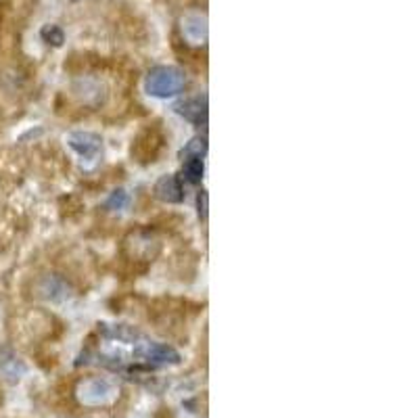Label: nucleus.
Here are the masks:
<instances>
[{
	"label": "nucleus",
	"mask_w": 418,
	"mask_h": 418,
	"mask_svg": "<svg viewBox=\"0 0 418 418\" xmlns=\"http://www.w3.org/2000/svg\"><path fill=\"white\" fill-rule=\"evenodd\" d=\"M186 86V76L178 67L159 65L153 67L145 78V90L155 98H172Z\"/></svg>",
	"instance_id": "f257e3e1"
},
{
	"label": "nucleus",
	"mask_w": 418,
	"mask_h": 418,
	"mask_svg": "<svg viewBox=\"0 0 418 418\" xmlns=\"http://www.w3.org/2000/svg\"><path fill=\"white\" fill-rule=\"evenodd\" d=\"M120 389L113 381L105 379V377H90L84 379L78 389L76 395L80 399V404L88 406V408H101V406H109L118 399Z\"/></svg>",
	"instance_id": "f03ea898"
},
{
	"label": "nucleus",
	"mask_w": 418,
	"mask_h": 418,
	"mask_svg": "<svg viewBox=\"0 0 418 418\" xmlns=\"http://www.w3.org/2000/svg\"><path fill=\"white\" fill-rule=\"evenodd\" d=\"M134 358L145 360L147 364H153V366H165V364L176 366L182 360L174 347H170L165 343H155V341L134 343Z\"/></svg>",
	"instance_id": "7ed1b4c3"
},
{
	"label": "nucleus",
	"mask_w": 418,
	"mask_h": 418,
	"mask_svg": "<svg viewBox=\"0 0 418 418\" xmlns=\"http://www.w3.org/2000/svg\"><path fill=\"white\" fill-rule=\"evenodd\" d=\"M180 34L190 46L208 44V15L203 11H188L180 19Z\"/></svg>",
	"instance_id": "20e7f679"
},
{
	"label": "nucleus",
	"mask_w": 418,
	"mask_h": 418,
	"mask_svg": "<svg viewBox=\"0 0 418 418\" xmlns=\"http://www.w3.org/2000/svg\"><path fill=\"white\" fill-rule=\"evenodd\" d=\"M67 145H69V149L76 151L86 161H96L98 155H103V138L92 132L67 134Z\"/></svg>",
	"instance_id": "39448f33"
},
{
	"label": "nucleus",
	"mask_w": 418,
	"mask_h": 418,
	"mask_svg": "<svg viewBox=\"0 0 418 418\" xmlns=\"http://www.w3.org/2000/svg\"><path fill=\"white\" fill-rule=\"evenodd\" d=\"M155 195H157V199H161L165 203H180L184 199L182 182L174 174L161 176V178L157 180V184H155Z\"/></svg>",
	"instance_id": "423d86ee"
},
{
	"label": "nucleus",
	"mask_w": 418,
	"mask_h": 418,
	"mask_svg": "<svg viewBox=\"0 0 418 418\" xmlns=\"http://www.w3.org/2000/svg\"><path fill=\"white\" fill-rule=\"evenodd\" d=\"M178 113L184 120L201 123L208 120V96H193L178 105Z\"/></svg>",
	"instance_id": "0eeeda50"
},
{
	"label": "nucleus",
	"mask_w": 418,
	"mask_h": 418,
	"mask_svg": "<svg viewBox=\"0 0 418 418\" xmlns=\"http://www.w3.org/2000/svg\"><path fill=\"white\" fill-rule=\"evenodd\" d=\"M205 174V163H203V157H188L184 159V176L190 180V182H201Z\"/></svg>",
	"instance_id": "6e6552de"
},
{
	"label": "nucleus",
	"mask_w": 418,
	"mask_h": 418,
	"mask_svg": "<svg viewBox=\"0 0 418 418\" xmlns=\"http://www.w3.org/2000/svg\"><path fill=\"white\" fill-rule=\"evenodd\" d=\"M40 36H42V40L46 42V44H51V46H63V42H65V34L61 30L59 26H44L42 31H40Z\"/></svg>",
	"instance_id": "1a4fd4ad"
},
{
	"label": "nucleus",
	"mask_w": 418,
	"mask_h": 418,
	"mask_svg": "<svg viewBox=\"0 0 418 418\" xmlns=\"http://www.w3.org/2000/svg\"><path fill=\"white\" fill-rule=\"evenodd\" d=\"M205 151H208V145H205L203 138H193V141L184 147V151H182V159H188V157H203Z\"/></svg>",
	"instance_id": "9d476101"
},
{
	"label": "nucleus",
	"mask_w": 418,
	"mask_h": 418,
	"mask_svg": "<svg viewBox=\"0 0 418 418\" xmlns=\"http://www.w3.org/2000/svg\"><path fill=\"white\" fill-rule=\"evenodd\" d=\"M126 205H128V193L121 190V188L120 190H116V193L109 197V201H107V208L113 209V211H116V209H123Z\"/></svg>",
	"instance_id": "9b49d317"
},
{
	"label": "nucleus",
	"mask_w": 418,
	"mask_h": 418,
	"mask_svg": "<svg viewBox=\"0 0 418 418\" xmlns=\"http://www.w3.org/2000/svg\"><path fill=\"white\" fill-rule=\"evenodd\" d=\"M199 215L201 218L208 215V193L205 190H201V195H199Z\"/></svg>",
	"instance_id": "f8f14e48"
}]
</instances>
